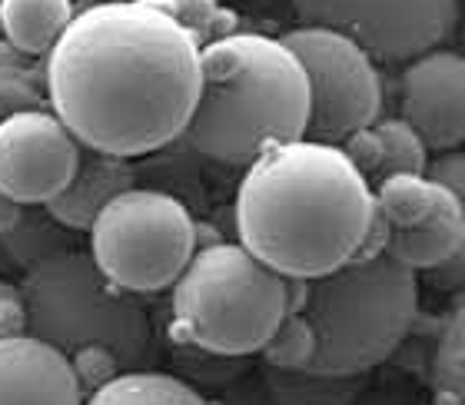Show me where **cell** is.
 <instances>
[{"mask_svg":"<svg viewBox=\"0 0 465 405\" xmlns=\"http://www.w3.org/2000/svg\"><path fill=\"white\" fill-rule=\"evenodd\" d=\"M44 87L87 150L134 160L186 133L203 47L150 0H104L70 20L44 60Z\"/></svg>","mask_w":465,"mask_h":405,"instance_id":"6da1fadb","label":"cell"},{"mask_svg":"<svg viewBox=\"0 0 465 405\" xmlns=\"http://www.w3.org/2000/svg\"><path fill=\"white\" fill-rule=\"evenodd\" d=\"M236 236L286 280H320L372 250V183L336 143L272 146L240 180Z\"/></svg>","mask_w":465,"mask_h":405,"instance_id":"7a4b0ae2","label":"cell"},{"mask_svg":"<svg viewBox=\"0 0 465 405\" xmlns=\"http://www.w3.org/2000/svg\"><path fill=\"white\" fill-rule=\"evenodd\" d=\"M310 130V80L282 37L230 34L203 47V87L183 140L206 160L250 166Z\"/></svg>","mask_w":465,"mask_h":405,"instance_id":"3957f363","label":"cell"},{"mask_svg":"<svg viewBox=\"0 0 465 405\" xmlns=\"http://www.w3.org/2000/svg\"><path fill=\"white\" fill-rule=\"evenodd\" d=\"M296 309L320 339L306 372L362 376L409 336L419 312V272L386 250H366L320 280H296Z\"/></svg>","mask_w":465,"mask_h":405,"instance_id":"277c9868","label":"cell"},{"mask_svg":"<svg viewBox=\"0 0 465 405\" xmlns=\"http://www.w3.org/2000/svg\"><path fill=\"white\" fill-rule=\"evenodd\" d=\"M296 309V280H286L240 240L200 246L173 286V332L213 356L262 352Z\"/></svg>","mask_w":465,"mask_h":405,"instance_id":"5b68a950","label":"cell"},{"mask_svg":"<svg viewBox=\"0 0 465 405\" xmlns=\"http://www.w3.org/2000/svg\"><path fill=\"white\" fill-rule=\"evenodd\" d=\"M20 290L27 300V332L67 356L107 346L124 369H143L153 356L146 309L134 292L114 286L90 252H54L30 266Z\"/></svg>","mask_w":465,"mask_h":405,"instance_id":"8992f818","label":"cell"},{"mask_svg":"<svg viewBox=\"0 0 465 405\" xmlns=\"http://www.w3.org/2000/svg\"><path fill=\"white\" fill-rule=\"evenodd\" d=\"M193 216L160 190H126L90 226V256L114 286L143 292L173 290L196 256Z\"/></svg>","mask_w":465,"mask_h":405,"instance_id":"52a82bcc","label":"cell"},{"mask_svg":"<svg viewBox=\"0 0 465 405\" xmlns=\"http://www.w3.org/2000/svg\"><path fill=\"white\" fill-rule=\"evenodd\" d=\"M310 80V140L340 146L349 133L376 123L382 114V77L376 57L359 40L332 27H302L282 34Z\"/></svg>","mask_w":465,"mask_h":405,"instance_id":"ba28073f","label":"cell"},{"mask_svg":"<svg viewBox=\"0 0 465 405\" xmlns=\"http://www.w3.org/2000/svg\"><path fill=\"white\" fill-rule=\"evenodd\" d=\"M302 24L359 40L382 64H409L442 47L459 24V0H292Z\"/></svg>","mask_w":465,"mask_h":405,"instance_id":"9c48e42d","label":"cell"},{"mask_svg":"<svg viewBox=\"0 0 465 405\" xmlns=\"http://www.w3.org/2000/svg\"><path fill=\"white\" fill-rule=\"evenodd\" d=\"M376 246L429 272L465 242V210L446 186L426 173H392L372 186Z\"/></svg>","mask_w":465,"mask_h":405,"instance_id":"30bf717a","label":"cell"},{"mask_svg":"<svg viewBox=\"0 0 465 405\" xmlns=\"http://www.w3.org/2000/svg\"><path fill=\"white\" fill-rule=\"evenodd\" d=\"M84 143L50 106L20 110L0 123V193L47 206L77 176Z\"/></svg>","mask_w":465,"mask_h":405,"instance_id":"8fae6325","label":"cell"},{"mask_svg":"<svg viewBox=\"0 0 465 405\" xmlns=\"http://www.w3.org/2000/svg\"><path fill=\"white\" fill-rule=\"evenodd\" d=\"M399 110L419 130L429 150L465 143V57L436 47L409 60L399 74Z\"/></svg>","mask_w":465,"mask_h":405,"instance_id":"7c38bea8","label":"cell"},{"mask_svg":"<svg viewBox=\"0 0 465 405\" xmlns=\"http://www.w3.org/2000/svg\"><path fill=\"white\" fill-rule=\"evenodd\" d=\"M84 392L67 352L44 339H0V405H84Z\"/></svg>","mask_w":465,"mask_h":405,"instance_id":"4fadbf2b","label":"cell"},{"mask_svg":"<svg viewBox=\"0 0 465 405\" xmlns=\"http://www.w3.org/2000/svg\"><path fill=\"white\" fill-rule=\"evenodd\" d=\"M126 190H134V163L124 156L97 153V150L84 146L77 176L70 180V186L57 200L47 202V212L64 230L90 232L100 212Z\"/></svg>","mask_w":465,"mask_h":405,"instance_id":"5bb4252c","label":"cell"},{"mask_svg":"<svg viewBox=\"0 0 465 405\" xmlns=\"http://www.w3.org/2000/svg\"><path fill=\"white\" fill-rule=\"evenodd\" d=\"M74 17V0H0L4 44L30 60H47Z\"/></svg>","mask_w":465,"mask_h":405,"instance_id":"9a60e30c","label":"cell"},{"mask_svg":"<svg viewBox=\"0 0 465 405\" xmlns=\"http://www.w3.org/2000/svg\"><path fill=\"white\" fill-rule=\"evenodd\" d=\"M84 405H210L190 382L153 369H126L90 392Z\"/></svg>","mask_w":465,"mask_h":405,"instance_id":"2e32d148","label":"cell"},{"mask_svg":"<svg viewBox=\"0 0 465 405\" xmlns=\"http://www.w3.org/2000/svg\"><path fill=\"white\" fill-rule=\"evenodd\" d=\"M429 382H432L436 405H465V302H459L456 312L442 326Z\"/></svg>","mask_w":465,"mask_h":405,"instance_id":"e0dca14e","label":"cell"},{"mask_svg":"<svg viewBox=\"0 0 465 405\" xmlns=\"http://www.w3.org/2000/svg\"><path fill=\"white\" fill-rule=\"evenodd\" d=\"M379 136V180H386L392 173H426L429 166V143L419 136L412 123H406L402 116H379L376 123ZM372 183V186H376Z\"/></svg>","mask_w":465,"mask_h":405,"instance_id":"ac0fdd59","label":"cell"},{"mask_svg":"<svg viewBox=\"0 0 465 405\" xmlns=\"http://www.w3.org/2000/svg\"><path fill=\"white\" fill-rule=\"evenodd\" d=\"M160 10H166L200 47H210L216 40L236 34L240 20L236 10H230L223 0H150Z\"/></svg>","mask_w":465,"mask_h":405,"instance_id":"d6986e66","label":"cell"},{"mask_svg":"<svg viewBox=\"0 0 465 405\" xmlns=\"http://www.w3.org/2000/svg\"><path fill=\"white\" fill-rule=\"evenodd\" d=\"M316 349H320V339H316V329L302 309H292L290 316L282 319V326L272 332V339L266 342L262 356L272 369H282V372H306L316 359Z\"/></svg>","mask_w":465,"mask_h":405,"instance_id":"ffe728a7","label":"cell"},{"mask_svg":"<svg viewBox=\"0 0 465 405\" xmlns=\"http://www.w3.org/2000/svg\"><path fill=\"white\" fill-rule=\"evenodd\" d=\"M272 376V386L282 396L286 405H352L356 389L349 382L359 376H320V372H282Z\"/></svg>","mask_w":465,"mask_h":405,"instance_id":"44dd1931","label":"cell"},{"mask_svg":"<svg viewBox=\"0 0 465 405\" xmlns=\"http://www.w3.org/2000/svg\"><path fill=\"white\" fill-rule=\"evenodd\" d=\"M47 104V87H37L24 67H7L0 64V123L20 110H40Z\"/></svg>","mask_w":465,"mask_h":405,"instance_id":"7402d4cb","label":"cell"},{"mask_svg":"<svg viewBox=\"0 0 465 405\" xmlns=\"http://www.w3.org/2000/svg\"><path fill=\"white\" fill-rule=\"evenodd\" d=\"M70 362H74V372H77L80 386L84 389H100L107 386L110 379H116L120 372H126L124 362H120V356H116L114 349L107 346H87L80 349V352H74L70 356Z\"/></svg>","mask_w":465,"mask_h":405,"instance_id":"603a6c76","label":"cell"},{"mask_svg":"<svg viewBox=\"0 0 465 405\" xmlns=\"http://www.w3.org/2000/svg\"><path fill=\"white\" fill-rule=\"evenodd\" d=\"M426 176L446 186L465 210V150L456 146V150H439L436 156H429Z\"/></svg>","mask_w":465,"mask_h":405,"instance_id":"cb8c5ba5","label":"cell"},{"mask_svg":"<svg viewBox=\"0 0 465 405\" xmlns=\"http://www.w3.org/2000/svg\"><path fill=\"white\" fill-rule=\"evenodd\" d=\"M27 332V300L20 286L0 280V339Z\"/></svg>","mask_w":465,"mask_h":405,"instance_id":"d4e9b609","label":"cell"},{"mask_svg":"<svg viewBox=\"0 0 465 405\" xmlns=\"http://www.w3.org/2000/svg\"><path fill=\"white\" fill-rule=\"evenodd\" d=\"M432 282H436L439 290H462L465 286V242L459 246L449 260H442L436 270H429Z\"/></svg>","mask_w":465,"mask_h":405,"instance_id":"484cf974","label":"cell"},{"mask_svg":"<svg viewBox=\"0 0 465 405\" xmlns=\"http://www.w3.org/2000/svg\"><path fill=\"white\" fill-rule=\"evenodd\" d=\"M24 222V202L10 200L7 193H0V236L14 232Z\"/></svg>","mask_w":465,"mask_h":405,"instance_id":"4316f807","label":"cell"},{"mask_svg":"<svg viewBox=\"0 0 465 405\" xmlns=\"http://www.w3.org/2000/svg\"><path fill=\"white\" fill-rule=\"evenodd\" d=\"M352 405H392V402H382V399H362V402H359V399H356Z\"/></svg>","mask_w":465,"mask_h":405,"instance_id":"83f0119b","label":"cell"},{"mask_svg":"<svg viewBox=\"0 0 465 405\" xmlns=\"http://www.w3.org/2000/svg\"><path fill=\"white\" fill-rule=\"evenodd\" d=\"M0 40H4V27H0Z\"/></svg>","mask_w":465,"mask_h":405,"instance_id":"f1b7e54d","label":"cell"}]
</instances>
